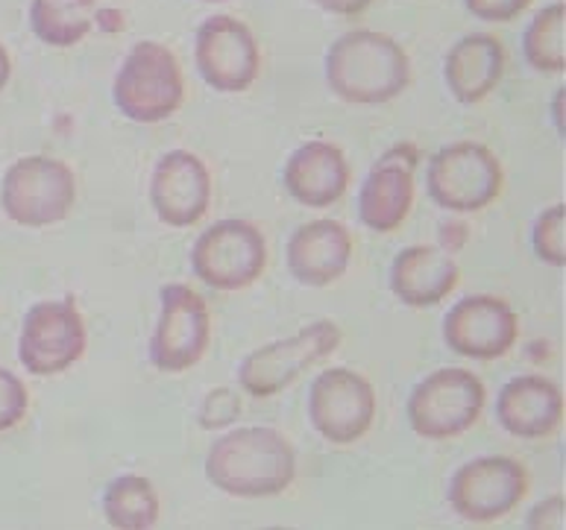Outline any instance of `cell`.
Instances as JSON below:
<instances>
[{
    "mask_svg": "<svg viewBox=\"0 0 566 530\" xmlns=\"http://www.w3.org/2000/svg\"><path fill=\"white\" fill-rule=\"evenodd\" d=\"M206 478L232 498H276L294 484L296 452L282 431L247 425L209 448Z\"/></svg>",
    "mask_w": 566,
    "mask_h": 530,
    "instance_id": "6da1fadb",
    "label": "cell"
},
{
    "mask_svg": "<svg viewBox=\"0 0 566 530\" xmlns=\"http://www.w3.org/2000/svg\"><path fill=\"white\" fill-rule=\"evenodd\" d=\"M326 83L332 94L355 106H381L397 100L411 83L406 47L376 30L344 33L326 53Z\"/></svg>",
    "mask_w": 566,
    "mask_h": 530,
    "instance_id": "7a4b0ae2",
    "label": "cell"
},
{
    "mask_svg": "<svg viewBox=\"0 0 566 530\" xmlns=\"http://www.w3.org/2000/svg\"><path fill=\"white\" fill-rule=\"evenodd\" d=\"M112 97L124 118L133 124H161L174 118L186 100V76L177 53L161 42H138L120 62Z\"/></svg>",
    "mask_w": 566,
    "mask_h": 530,
    "instance_id": "3957f363",
    "label": "cell"
},
{
    "mask_svg": "<svg viewBox=\"0 0 566 530\" xmlns=\"http://www.w3.org/2000/svg\"><path fill=\"white\" fill-rule=\"evenodd\" d=\"M505 186L502 165L491 147L479 141H455L438 150L426 168V191L443 211L473 214L499 200Z\"/></svg>",
    "mask_w": 566,
    "mask_h": 530,
    "instance_id": "277c9868",
    "label": "cell"
},
{
    "mask_svg": "<svg viewBox=\"0 0 566 530\" xmlns=\"http://www.w3.org/2000/svg\"><path fill=\"white\" fill-rule=\"evenodd\" d=\"M488 390L475 372L464 367H447L426 375L408 399V422L417 437L452 439L461 437L482 420Z\"/></svg>",
    "mask_w": 566,
    "mask_h": 530,
    "instance_id": "5b68a950",
    "label": "cell"
},
{
    "mask_svg": "<svg viewBox=\"0 0 566 530\" xmlns=\"http://www.w3.org/2000/svg\"><path fill=\"white\" fill-rule=\"evenodd\" d=\"M76 202L74 170L51 156L18 159L3 177L0 205L18 226L42 229L62 223Z\"/></svg>",
    "mask_w": 566,
    "mask_h": 530,
    "instance_id": "8992f818",
    "label": "cell"
},
{
    "mask_svg": "<svg viewBox=\"0 0 566 530\" xmlns=\"http://www.w3.org/2000/svg\"><path fill=\"white\" fill-rule=\"evenodd\" d=\"M340 329L332 320H317L303 331L259 346L238 367V384L253 399H271L294 384L303 372L329 361L338 352Z\"/></svg>",
    "mask_w": 566,
    "mask_h": 530,
    "instance_id": "52a82bcc",
    "label": "cell"
},
{
    "mask_svg": "<svg viewBox=\"0 0 566 530\" xmlns=\"http://www.w3.org/2000/svg\"><path fill=\"white\" fill-rule=\"evenodd\" d=\"M268 267V241L250 220H218L197 237L191 269L214 290H244L262 278Z\"/></svg>",
    "mask_w": 566,
    "mask_h": 530,
    "instance_id": "ba28073f",
    "label": "cell"
},
{
    "mask_svg": "<svg viewBox=\"0 0 566 530\" xmlns=\"http://www.w3.org/2000/svg\"><path fill=\"white\" fill-rule=\"evenodd\" d=\"M528 496V471L516 457L484 455L452 475L449 507L470 524H493L516 510Z\"/></svg>",
    "mask_w": 566,
    "mask_h": 530,
    "instance_id": "9c48e42d",
    "label": "cell"
},
{
    "mask_svg": "<svg viewBox=\"0 0 566 530\" xmlns=\"http://www.w3.org/2000/svg\"><path fill=\"white\" fill-rule=\"evenodd\" d=\"M161 311L150 337V363L165 375H179L203 361L212 343V314L195 287H161Z\"/></svg>",
    "mask_w": 566,
    "mask_h": 530,
    "instance_id": "30bf717a",
    "label": "cell"
},
{
    "mask_svg": "<svg viewBox=\"0 0 566 530\" xmlns=\"http://www.w3.org/2000/svg\"><path fill=\"white\" fill-rule=\"evenodd\" d=\"M88 331L74 299L35 303L18 335V361L30 375H60L85 354Z\"/></svg>",
    "mask_w": 566,
    "mask_h": 530,
    "instance_id": "8fae6325",
    "label": "cell"
},
{
    "mask_svg": "<svg viewBox=\"0 0 566 530\" xmlns=\"http://www.w3.org/2000/svg\"><path fill=\"white\" fill-rule=\"evenodd\" d=\"M308 422L332 446H353L376 422V390L361 372L332 367L312 381Z\"/></svg>",
    "mask_w": 566,
    "mask_h": 530,
    "instance_id": "7c38bea8",
    "label": "cell"
},
{
    "mask_svg": "<svg viewBox=\"0 0 566 530\" xmlns=\"http://www.w3.org/2000/svg\"><path fill=\"white\" fill-rule=\"evenodd\" d=\"M197 71L220 94L253 88L262 71V51L253 30L232 15L206 18L195 39Z\"/></svg>",
    "mask_w": 566,
    "mask_h": 530,
    "instance_id": "4fadbf2b",
    "label": "cell"
},
{
    "mask_svg": "<svg viewBox=\"0 0 566 530\" xmlns=\"http://www.w3.org/2000/svg\"><path fill=\"white\" fill-rule=\"evenodd\" d=\"M520 340V317L505 299L488 294L464 296L443 320V343L449 352L473 361L505 358Z\"/></svg>",
    "mask_w": 566,
    "mask_h": 530,
    "instance_id": "5bb4252c",
    "label": "cell"
},
{
    "mask_svg": "<svg viewBox=\"0 0 566 530\" xmlns=\"http://www.w3.org/2000/svg\"><path fill=\"white\" fill-rule=\"evenodd\" d=\"M420 150L411 141L390 147L364 179L358 191V218L376 235L397 232L415 205V170Z\"/></svg>",
    "mask_w": 566,
    "mask_h": 530,
    "instance_id": "9a60e30c",
    "label": "cell"
},
{
    "mask_svg": "<svg viewBox=\"0 0 566 530\" xmlns=\"http://www.w3.org/2000/svg\"><path fill=\"white\" fill-rule=\"evenodd\" d=\"M150 202L165 226L188 229L212 205V173L197 152H165L150 177Z\"/></svg>",
    "mask_w": 566,
    "mask_h": 530,
    "instance_id": "2e32d148",
    "label": "cell"
},
{
    "mask_svg": "<svg viewBox=\"0 0 566 530\" xmlns=\"http://www.w3.org/2000/svg\"><path fill=\"white\" fill-rule=\"evenodd\" d=\"M291 276L305 287H329L349 269L353 235L340 220H308L296 229L285 250Z\"/></svg>",
    "mask_w": 566,
    "mask_h": 530,
    "instance_id": "e0dca14e",
    "label": "cell"
},
{
    "mask_svg": "<svg viewBox=\"0 0 566 530\" xmlns=\"http://www.w3.org/2000/svg\"><path fill=\"white\" fill-rule=\"evenodd\" d=\"M496 422L511 437H549L564 422V393L546 375H516L499 390Z\"/></svg>",
    "mask_w": 566,
    "mask_h": 530,
    "instance_id": "ac0fdd59",
    "label": "cell"
},
{
    "mask_svg": "<svg viewBox=\"0 0 566 530\" xmlns=\"http://www.w3.org/2000/svg\"><path fill=\"white\" fill-rule=\"evenodd\" d=\"M287 194L305 209H329L349 188V161L329 141H305L291 152L282 170Z\"/></svg>",
    "mask_w": 566,
    "mask_h": 530,
    "instance_id": "d6986e66",
    "label": "cell"
},
{
    "mask_svg": "<svg viewBox=\"0 0 566 530\" xmlns=\"http://www.w3.org/2000/svg\"><path fill=\"white\" fill-rule=\"evenodd\" d=\"M461 282L455 258L440 246H406L390 264V290L408 308L440 305Z\"/></svg>",
    "mask_w": 566,
    "mask_h": 530,
    "instance_id": "ffe728a7",
    "label": "cell"
},
{
    "mask_svg": "<svg viewBox=\"0 0 566 530\" xmlns=\"http://www.w3.org/2000/svg\"><path fill=\"white\" fill-rule=\"evenodd\" d=\"M505 74V47L496 35L470 33L458 39L443 62V80L449 94L464 106L482 103L493 94Z\"/></svg>",
    "mask_w": 566,
    "mask_h": 530,
    "instance_id": "44dd1931",
    "label": "cell"
},
{
    "mask_svg": "<svg viewBox=\"0 0 566 530\" xmlns=\"http://www.w3.org/2000/svg\"><path fill=\"white\" fill-rule=\"evenodd\" d=\"M103 516L118 530H150L159 524L161 501L144 475H118L103 492Z\"/></svg>",
    "mask_w": 566,
    "mask_h": 530,
    "instance_id": "7402d4cb",
    "label": "cell"
},
{
    "mask_svg": "<svg viewBox=\"0 0 566 530\" xmlns=\"http://www.w3.org/2000/svg\"><path fill=\"white\" fill-rule=\"evenodd\" d=\"M97 0H33L30 26L48 47H74L92 33Z\"/></svg>",
    "mask_w": 566,
    "mask_h": 530,
    "instance_id": "603a6c76",
    "label": "cell"
},
{
    "mask_svg": "<svg viewBox=\"0 0 566 530\" xmlns=\"http://www.w3.org/2000/svg\"><path fill=\"white\" fill-rule=\"evenodd\" d=\"M525 62L541 74H566V3H549L523 35Z\"/></svg>",
    "mask_w": 566,
    "mask_h": 530,
    "instance_id": "cb8c5ba5",
    "label": "cell"
},
{
    "mask_svg": "<svg viewBox=\"0 0 566 530\" xmlns=\"http://www.w3.org/2000/svg\"><path fill=\"white\" fill-rule=\"evenodd\" d=\"M534 253L543 264L549 267H564L566 264V205L555 202L546 211H541V218L534 220L532 232Z\"/></svg>",
    "mask_w": 566,
    "mask_h": 530,
    "instance_id": "d4e9b609",
    "label": "cell"
},
{
    "mask_svg": "<svg viewBox=\"0 0 566 530\" xmlns=\"http://www.w3.org/2000/svg\"><path fill=\"white\" fill-rule=\"evenodd\" d=\"M27 407H30V393L24 381L7 367H0V431L15 428L27 416Z\"/></svg>",
    "mask_w": 566,
    "mask_h": 530,
    "instance_id": "484cf974",
    "label": "cell"
},
{
    "mask_svg": "<svg viewBox=\"0 0 566 530\" xmlns=\"http://www.w3.org/2000/svg\"><path fill=\"white\" fill-rule=\"evenodd\" d=\"M238 416H241V399H238L235 390L229 388L212 390V393L203 399V404H200V413H197V420H200V428L203 431L227 428V425H232Z\"/></svg>",
    "mask_w": 566,
    "mask_h": 530,
    "instance_id": "4316f807",
    "label": "cell"
},
{
    "mask_svg": "<svg viewBox=\"0 0 566 530\" xmlns=\"http://www.w3.org/2000/svg\"><path fill=\"white\" fill-rule=\"evenodd\" d=\"M464 3L470 15L488 21V24H507L532 7V0H464Z\"/></svg>",
    "mask_w": 566,
    "mask_h": 530,
    "instance_id": "83f0119b",
    "label": "cell"
},
{
    "mask_svg": "<svg viewBox=\"0 0 566 530\" xmlns=\"http://www.w3.org/2000/svg\"><path fill=\"white\" fill-rule=\"evenodd\" d=\"M525 524H528V528H541V530H564L566 498L564 496L543 498L541 505L534 507L532 513H528Z\"/></svg>",
    "mask_w": 566,
    "mask_h": 530,
    "instance_id": "f1b7e54d",
    "label": "cell"
},
{
    "mask_svg": "<svg viewBox=\"0 0 566 530\" xmlns=\"http://www.w3.org/2000/svg\"><path fill=\"white\" fill-rule=\"evenodd\" d=\"M467 235H470V232H467V226L464 223H458V220H449V223H443V226H440V250H443V253H458V250H461V246H464V241H467Z\"/></svg>",
    "mask_w": 566,
    "mask_h": 530,
    "instance_id": "f546056e",
    "label": "cell"
},
{
    "mask_svg": "<svg viewBox=\"0 0 566 530\" xmlns=\"http://www.w3.org/2000/svg\"><path fill=\"white\" fill-rule=\"evenodd\" d=\"M317 7L332 12V15H344V18H353V15H361L364 9H370L373 0H314Z\"/></svg>",
    "mask_w": 566,
    "mask_h": 530,
    "instance_id": "4dcf8cb0",
    "label": "cell"
},
{
    "mask_svg": "<svg viewBox=\"0 0 566 530\" xmlns=\"http://www.w3.org/2000/svg\"><path fill=\"white\" fill-rule=\"evenodd\" d=\"M94 26L103 30V33H120L124 30V12L112 7H97V12H94Z\"/></svg>",
    "mask_w": 566,
    "mask_h": 530,
    "instance_id": "1f68e13d",
    "label": "cell"
},
{
    "mask_svg": "<svg viewBox=\"0 0 566 530\" xmlns=\"http://www.w3.org/2000/svg\"><path fill=\"white\" fill-rule=\"evenodd\" d=\"M552 120H555V129L560 135H566V88L555 92V100H552Z\"/></svg>",
    "mask_w": 566,
    "mask_h": 530,
    "instance_id": "d6a6232c",
    "label": "cell"
},
{
    "mask_svg": "<svg viewBox=\"0 0 566 530\" xmlns=\"http://www.w3.org/2000/svg\"><path fill=\"white\" fill-rule=\"evenodd\" d=\"M9 76H12V60H9L7 47L0 44V92L9 85Z\"/></svg>",
    "mask_w": 566,
    "mask_h": 530,
    "instance_id": "836d02e7",
    "label": "cell"
},
{
    "mask_svg": "<svg viewBox=\"0 0 566 530\" xmlns=\"http://www.w3.org/2000/svg\"><path fill=\"white\" fill-rule=\"evenodd\" d=\"M200 3H227V0H200Z\"/></svg>",
    "mask_w": 566,
    "mask_h": 530,
    "instance_id": "e575fe53",
    "label": "cell"
}]
</instances>
